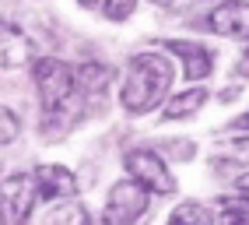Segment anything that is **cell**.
Segmentation results:
<instances>
[{
    "label": "cell",
    "mask_w": 249,
    "mask_h": 225,
    "mask_svg": "<svg viewBox=\"0 0 249 225\" xmlns=\"http://www.w3.org/2000/svg\"><path fill=\"white\" fill-rule=\"evenodd\" d=\"M172 63L161 53H137L126 67V77L120 85V106L130 112V116H144L151 112L172 88Z\"/></svg>",
    "instance_id": "1"
},
{
    "label": "cell",
    "mask_w": 249,
    "mask_h": 225,
    "mask_svg": "<svg viewBox=\"0 0 249 225\" xmlns=\"http://www.w3.org/2000/svg\"><path fill=\"white\" fill-rule=\"evenodd\" d=\"M36 92L49 120H71L74 112L85 109V95L74 81V67L56 56H42L36 63Z\"/></svg>",
    "instance_id": "2"
},
{
    "label": "cell",
    "mask_w": 249,
    "mask_h": 225,
    "mask_svg": "<svg viewBox=\"0 0 249 225\" xmlns=\"http://www.w3.org/2000/svg\"><path fill=\"white\" fill-rule=\"evenodd\" d=\"M147 204H151V194L144 187H137L134 180H120L109 190V201H106V211L98 215L91 225H134Z\"/></svg>",
    "instance_id": "3"
},
{
    "label": "cell",
    "mask_w": 249,
    "mask_h": 225,
    "mask_svg": "<svg viewBox=\"0 0 249 225\" xmlns=\"http://www.w3.org/2000/svg\"><path fill=\"white\" fill-rule=\"evenodd\" d=\"M123 166H126V180H134L137 187H144L147 194H176V176L169 172V166L161 162V155H155L151 148L126 151Z\"/></svg>",
    "instance_id": "4"
},
{
    "label": "cell",
    "mask_w": 249,
    "mask_h": 225,
    "mask_svg": "<svg viewBox=\"0 0 249 225\" xmlns=\"http://www.w3.org/2000/svg\"><path fill=\"white\" fill-rule=\"evenodd\" d=\"M36 201L39 194L32 172H14L7 180H0V225H25Z\"/></svg>",
    "instance_id": "5"
},
{
    "label": "cell",
    "mask_w": 249,
    "mask_h": 225,
    "mask_svg": "<svg viewBox=\"0 0 249 225\" xmlns=\"http://www.w3.org/2000/svg\"><path fill=\"white\" fill-rule=\"evenodd\" d=\"M207 25L211 32L228 39H249V4L242 0H228V4H218L207 14Z\"/></svg>",
    "instance_id": "6"
},
{
    "label": "cell",
    "mask_w": 249,
    "mask_h": 225,
    "mask_svg": "<svg viewBox=\"0 0 249 225\" xmlns=\"http://www.w3.org/2000/svg\"><path fill=\"white\" fill-rule=\"evenodd\" d=\"M36 46L21 28H14L7 21H0V71H18L25 63H32Z\"/></svg>",
    "instance_id": "7"
},
{
    "label": "cell",
    "mask_w": 249,
    "mask_h": 225,
    "mask_svg": "<svg viewBox=\"0 0 249 225\" xmlns=\"http://www.w3.org/2000/svg\"><path fill=\"white\" fill-rule=\"evenodd\" d=\"M32 176H36V194L42 201H56V197H74L77 194V176L67 166H39Z\"/></svg>",
    "instance_id": "8"
},
{
    "label": "cell",
    "mask_w": 249,
    "mask_h": 225,
    "mask_svg": "<svg viewBox=\"0 0 249 225\" xmlns=\"http://www.w3.org/2000/svg\"><path fill=\"white\" fill-rule=\"evenodd\" d=\"M169 50L182 60V74L190 77V81H200V77H207L214 71V53L207 50V46L200 42H193V39H172V42H165Z\"/></svg>",
    "instance_id": "9"
},
{
    "label": "cell",
    "mask_w": 249,
    "mask_h": 225,
    "mask_svg": "<svg viewBox=\"0 0 249 225\" xmlns=\"http://www.w3.org/2000/svg\"><path fill=\"white\" fill-rule=\"evenodd\" d=\"M74 81L85 99H102L106 88L112 85V67H106V63H81L74 71Z\"/></svg>",
    "instance_id": "10"
},
{
    "label": "cell",
    "mask_w": 249,
    "mask_h": 225,
    "mask_svg": "<svg viewBox=\"0 0 249 225\" xmlns=\"http://www.w3.org/2000/svg\"><path fill=\"white\" fill-rule=\"evenodd\" d=\"M211 99L207 88H190L176 95V99H169V106H165V120H182V116H193V112H200V106Z\"/></svg>",
    "instance_id": "11"
},
{
    "label": "cell",
    "mask_w": 249,
    "mask_h": 225,
    "mask_svg": "<svg viewBox=\"0 0 249 225\" xmlns=\"http://www.w3.org/2000/svg\"><path fill=\"white\" fill-rule=\"evenodd\" d=\"M169 225H214V215H211V207L200 204V201H182L169 215Z\"/></svg>",
    "instance_id": "12"
},
{
    "label": "cell",
    "mask_w": 249,
    "mask_h": 225,
    "mask_svg": "<svg viewBox=\"0 0 249 225\" xmlns=\"http://www.w3.org/2000/svg\"><path fill=\"white\" fill-rule=\"evenodd\" d=\"M18 137H21V120L14 116L7 106H0V148H4V144H14Z\"/></svg>",
    "instance_id": "13"
},
{
    "label": "cell",
    "mask_w": 249,
    "mask_h": 225,
    "mask_svg": "<svg viewBox=\"0 0 249 225\" xmlns=\"http://www.w3.org/2000/svg\"><path fill=\"white\" fill-rule=\"evenodd\" d=\"M137 11V0H102V14L109 21H126Z\"/></svg>",
    "instance_id": "14"
},
{
    "label": "cell",
    "mask_w": 249,
    "mask_h": 225,
    "mask_svg": "<svg viewBox=\"0 0 249 225\" xmlns=\"http://www.w3.org/2000/svg\"><path fill=\"white\" fill-rule=\"evenodd\" d=\"M81 222H85V211H81L77 204H67L63 211H56L49 218V225H81Z\"/></svg>",
    "instance_id": "15"
},
{
    "label": "cell",
    "mask_w": 249,
    "mask_h": 225,
    "mask_svg": "<svg viewBox=\"0 0 249 225\" xmlns=\"http://www.w3.org/2000/svg\"><path fill=\"white\" fill-rule=\"evenodd\" d=\"M221 211H235V215H242L249 222V194H242V197H221Z\"/></svg>",
    "instance_id": "16"
},
{
    "label": "cell",
    "mask_w": 249,
    "mask_h": 225,
    "mask_svg": "<svg viewBox=\"0 0 249 225\" xmlns=\"http://www.w3.org/2000/svg\"><path fill=\"white\" fill-rule=\"evenodd\" d=\"M231 144V151H235L239 158H249V134L246 137H235V141H228Z\"/></svg>",
    "instance_id": "17"
},
{
    "label": "cell",
    "mask_w": 249,
    "mask_h": 225,
    "mask_svg": "<svg viewBox=\"0 0 249 225\" xmlns=\"http://www.w3.org/2000/svg\"><path fill=\"white\" fill-rule=\"evenodd\" d=\"M218 225H249L242 215H235V211H221V218H218Z\"/></svg>",
    "instance_id": "18"
},
{
    "label": "cell",
    "mask_w": 249,
    "mask_h": 225,
    "mask_svg": "<svg viewBox=\"0 0 249 225\" xmlns=\"http://www.w3.org/2000/svg\"><path fill=\"white\" fill-rule=\"evenodd\" d=\"M235 71H239V77H249V50L239 56V63H235Z\"/></svg>",
    "instance_id": "19"
},
{
    "label": "cell",
    "mask_w": 249,
    "mask_h": 225,
    "mask_svg": "<svg viewBox=\"0 0 249 225\" xmlns=\"http://www.w3.org/2000/svg\"><path fill=\"white\" fill-rule=\"evenodd\" d=\"M235 183H239L242 194H249V172H239V176H235Z\"/></svg>",
    "instance_id": "20"
},
{
    "label": "cell",
    "mask_w": 249,
    "mask_h": 225,
    "mask_svg": "<svg viewBox=\"0 0 249 225\" xmlns=\"http://www.w3.org/2000/svg\"><path fill=\"white\" fill-rule=\"evenodd\" d=\"M151 4H158V7H176V0H151Z\"/></svg>",
    "instance_id": "21"
},
{
    "label": "cell",
    "mask_w": 249,
    "mask_h": 225,
    "mask_svg": "<svg viewBox=\"0 0 249 225\" xmlns=\"http://www.w3.org/2000/svg\"><path fill=\"white\" fill-rule=\"evenodd\" d=\"M95 4H102V0H81V7H95Z\"/></svg>",
    "instance_id": "22"
},
{
    "label": "cell",
    "mask_w": 249,
    "mask_h": 225,
    "mask_svg": "<svg viewBox=\"0 0 249 225\" xmlns=\"http://www.w3.org/2000/svg\"><path fill=\"white\" fill-rule=\"evenodd\" d=\"M235 127H242V131H249V116H242V120H239Z\"/></svg>",
    "instance_id": "23"
},
{
    "label": "cell",
    "mask_w": 249,
    "mask_h": 225,
    "mask_svg": "<svg viewBox=\"0 0 249 225\" xmlns=\"http://www.w3.org/2000/svg\"><path fill=\"white\" fill-rule=\"evenodd\" d=\"M225 4H228V0H225Z\"/></svg>",
    "instance_id": "24"
}]
</instances>
